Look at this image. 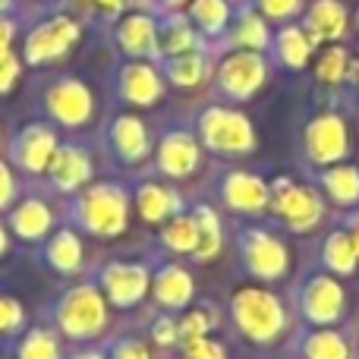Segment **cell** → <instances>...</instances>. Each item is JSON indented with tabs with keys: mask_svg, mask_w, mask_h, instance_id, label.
Returning a JSON list of instances; mask_svg holds the SVG:
<instances>
[{
	"mask_svg": "<svg viewBox=\"0 0 359 359\" xmlns=\"http://www.w3.org/2000/svg\"><path fill=\"white\" fill-rule=\"evenodd\" d=\"M230 312L233 322L249 341L255 344H271L274 337H280L287 325V312L280 306V299L274 293L262 290V287H243L230 299Z\"/></svg>",
	"mask_w": 359,
	"mask_h": 359,
	"instance_id": "obj_1",
	"label": "cell"
},
{
	"mask_svg": "<svg viewBox=\"0 0 359 359\" xmlns=\"http://www.w3.org/2000/svg\"><path fill=\"white\" fill-rule=\"evenodd\" d=\"M198 133H202V142L221 155H246L255 149L252 123L230 107H208L198 120Z\"/></svg>",
	"mask_w": 359,
	"mask_h": 359,
	"instance_id": "obj_2",
	"label": "cell"
},
{
	"mask_svg": "<svg viewBox=\"0 0 359 359\" xmlns=\"http://www.w3.org/2000/svg\"><path fill=\"white\" fill-rule=\"evenodd\" d=\"M271 208L280 221L297 233L312 230L325 215V205L309 186H297L293 180L278 177L271 186Z\"/></svg>",
	"mask_w": 359,
	"mask_h": 359,
	"instance_id": "obj_3",
	"label": "cell"
},
{
	"mask_svg": "<svg viewBox=\"0 0 359 359\" xmlns=\"http://www.w3.org/2000/svg\"><path fill=\"white\" fill-rule=\"evenodd\" d=\"M240 252H243V265L252 278L259 280H280L290 268V252L287 246L268 230H246L240 236Z\"/></svg>",
	"mask_w": 359,
	"mask_h": 359,
	"instance_id": "obj_4",
	"label": "cell"
},
{
	"mask_svg": "<svg viewBox=\"0 0 359 359\" xmlns=\"http://www.w3.org/2000/svg\"><path fill=\"white\" fill-rule=\"evenodd\" d=\"M57 322L69 337H92L104 328L107 322V306L95 287H76L63 297L60 309H57Z\"/></svg>",
	"mask_w": 359,
	"mask_h": 359,
	"instance_id": "obj_5",
	"label": "cell"
},
{
	"mask_svg": "<svg viewBox=\"0 0 359 359\" xmlns=\"http://www.w3.org/2000/svg\"><path fill=\"white\" fill-rule=\"evenodd\" d=\"M82 224L98 236H117L126 227V196L117 186H92L79 205Z\"/></svg>",
	"mask_w": 359,
	"mask_h": 359,
	"instance_id": "obj_6",
	"label": "cell"
},
{
	"mask_svg": "<svg viewBox=\"0 0 359 359\" xmlns=\"http://www.w3.org/2000/svg\"><path fill=\"white\" fill-rule=\"evenodd\" d=\"M347 309V293L331 274H312L299 290V312L312 325H334Z\"/></svg>",
	"mask_w": 359,
	"mask_h": 359,
	"instance_id": "obj_7",
	"label": "cell"
},
{
	"mask_svg": "<svg viewBox=\"0 0 359 359\" xmlns=\"http://www.w3.org/2000/svg\"><path fill=\"white\" fill-rule=\"evenodd\" d=\"M350 151V133L344 117L337 114H318L306 126V155L316 164H337Z\"/></svg>",
	"mask_w": 359,
	"mask_h": 359,
	"instance_id": "obj_8",
	"label": "cell"
},
{
	"mask_svg": "<svg viewBox=\"0 0 359 359\" xmlns=\"http://www.w3.org/2000/svg\"><path fill=\"white\" fill-rule=\"evenodd\" d=\"M265 76H268V63L259 50H236L217 69V82H221L224 95H230L236 101L252 98L262 88Z\"/></svg>",
	"mask_w": 359,
	"mask_h": 359,
	"instance_id": "obj_9",
	"label": "cell"
},
{
	"mask_svg": "<svg viewBox=\"0 0 359 359\" xmlns=\"http://www.w3.org/2000/svg\"><path fill=\"white\" fill-rule=\"evenodd\" d=\"M79 41V25L67 16H57L50 22L38 25L25 41V60L29 63H44V60H57L63 57L73 44Z\"/></svg>",
	"mask_w": 359,
	"mask_h": 359,
	"instance_id": "obj_10",
	"label": "cell"
},
{
	"mask_svg": "<svg viewBox=\"0 0 359 359\" xmlns=\"http://www.w3.org/2000/svg\"><path fill=\"white\" fill-rule=\"evenodd\" d=\"M347 22H350V16L341 0H316L303 16V29L309 35L312 48L316 44H334L337 38H344Z\"/></svg>",
	"mask_w": 359,
	"mask_h": 359,
	"instance_id": "obj_11",
	"label": "cell"
},
{
	"mask_svg": "<svg viewBox=\"0 0 359 359\" xmlns=\"http://www.w3.org/2000/svg\"><path fill=\"white\" fill-rule=\"evenodd\" d=\"M221 196L233 211H246V215H259L271 205V189L255 174H243V170L224 177Z\"/></svg>",
	"mask_w": 359,
	"mask_h": 359,
	"instance_id": "obj_12",
	"label": "cell"
},
{
	"mask_svg": "<svg viewBox=\"0 0 359 359\" xmlns=\"http://www.w3.org/2000/svg\"><path fill=\"white\" fill-rule=\"evenodd\" d=\"M48 107L60 123L82 126L92 117V95H88V88L82 82L67 79V82H57L48 92Z\"/></svg>",
	"mask_w": 359,
	"mask_h": 359,
	"instance_id": "obj_13",
	"label": "cell"
},
{
	"mask_svg": "<svg viewBox=\"0 0 359 359\" xmlns=\"http://www.w3.org/2000/svg\"><path fill=\"white\" fill-rule=\"evenodd\" d=\"M104 290L114 306H136L149 290V271L142 265H111L104 271Z\"/></svg>",
	"mask_w": 359,
	"mask_h": 359,
	"instance_id": "obj_14",
	"label": "cell"
},
{
	"mask_svg": "<svg viewBox=\"0 0 359 359\" xmlns=\"http://www.w3.org/2000/svg\"><path fill=\"white\" fill-rule=\"evenodd\" d=\"M120 95L136 107H151L164 95V82L149 63H130L120 69Z\"/></svg>",
	"mask_w": 359,
	"mask_h": 359,
	"instance_id": "obj_15",
	"label": "cell"
},
{
	"mask_svg": "<svg viewBox=\"0 0 359 359\" xmlns=\"http://www.w3.org/2000/svg\"><path fill=\"white\" fill-rule=\"evenodd\" d=\"M158 168L168 177H189L198 168V145L189 133H170L164 136L158 151Z\"/></svg>",
	"mask_w": 359,
	"mask_h": 359,
	"instance_id": "obj_16",
	"label": "cell"
},
{
	"mask_svg": "<svg viewBox=\"0 0 359 359\" xmlns=\"http://www.w3.org/2000/svg\"><path fill=\"white\" fill-rule=\"evenodd\" d=\"M54 155H57V139L44 126H29L16 142V161L32 174H41L44 168H50Z\"/></svg>",
	"mask_w": 359,
	"mask_h": 359,
	"instance_id": "obj_17",
	"label": "cell"
},
{
	"mask_svg": "<svg viewBox=\"0 0 359 359\" xmlns=\"http://www.w3.org/2000/svg\"><path fill=\"white\" fill-rule=\"evenodd\" d=\"M322 265L328 268L334 278H347V274L356 271L359 265V255H356V246L350 240L347 230H331L322 243Z\"/></svg>",
	"mask_w": 359,
	"mask_h": 359,
	"instance_id": "obj_18",
	"label": "cell"
},
{
	"mask_svg": "<svg viewBox=\"0 0 359 359\" xmlns=\"http://www.w3.org/2000/svg\"><path fill=\"white\" fill-rule=\"evenodd\" d=\"M117 44L133 57H145L155 50L158 44V29L149 16L136 13V16H126L117 29Z\"/></svg>",
	"mask_w": 359,
	"mask_h": 359,
	"instance_id": "obj_19",
	"label": "cell"
},
{
	"mask_svg": "<svg viewBox=\"0 0 359 359\" xmlns=\"http://www.w3.org/2000/svg\"><path fill=\"white\" fill-rule=\"evenodd\" d=\"M50 177L60 189H76L92 177V161L82 149H57L54 161H50Z\"/></svg>",
	"mask_w": 359,
	"mask_h": 359,
	"instance_id": "obj_20",
	"label": "cell"
},
{
	"mask_svg": "<svg viewBox=\"0 0 359 359\" xmlns=\"http://www.w3.org/2000/svg\"><path fill=\"white\" fill-rule=\"evenodd\" d=\"M192 293H196L192 278L180 265H168V268H161V271H158L155 297H158V303H161V306H168V309H183V306L192 299Z\"/></svg>",
	"mask_w": 359,
	"mask_h": 359,
	"instance_id": "obj_21",
	"label": "cell"
},
{
	"mask_svg": "<svg viewBox=\"0 0 359 359\" xmlns=\"http://www.w3.org/2000/svg\"><path fill=\"white\" fill-rule=\"evenodd\" d=\"M111 139H114V149L126 161H142L149 155V133H145L142 120H136V117H120L114 123Z\"/></svg>",
	"mask_w": 359,
	"mask_h": 359,
	"instance_id": "obj_22",
	"label": "cell"
},
{
	"mask_svg": "<svg viewBox=\"0 0 359 359\" xmlns=\"http://www.w3.org/2000/svg\"><path fill=\"white\" fill-rule=\"evenodd\" d=\"M274 50H278V60L290 69H303L312 57V41L306 35L303 25H284L274 38Z\"/></svg>",
	"mask_w": 359,
	"mask_h": 359,
	"instance_id": "obj_23",
	"label": "cell"
},
{
	"mask_svg": "<svg viewBox=\"0 0 359 359\" xmlns=\"http://www.w3.org/2000/svg\"><path fill=\"white\" fill-rule=\"evenodd\" d=\"M322 186L331 202L337 205H356L359 202V170L350 164H331L322 174Z\"/></svg>",
	"mask_w": 359,
	"mask_h": 359,
	"instance_id": "obj_24",
	"label": "cell"
},
{
	"mask_svg": "<svg viewBox=\"0 0 359 359\" xmlns=\"http://www.w3.org/2000/svg\"><path fill=\"white\" fill-rule=\"evenodd\" d=\"M192 221H196V230H198V243H196V259L198 262H208L217 255V249H221V221H217V215L208 208V205H198L196 211H192Z\"/></svg>",
	"mask_w": 359,
	"mask_h": 359,
	"instance_id": "obj_25",
	"label": "cell"
},
{
	"mask_svg": "<svg viewBox=\"0 0 359 359\" xmlns=\"http://www.w3.org/2000/svg\"><path fill=\"white\" fill-rule=\"evenodd\" d=\"M303 356L306 359H350L347 341H344L337 331H309V334L303 337Z\"/></svg>",
	"mask_w": 359,
	"mask_h": 359,
	"instance_id": "obj_26",
	"label": "cell"
},
{
	"mask_svg": "<svg viewBox=\"0 0 359 359\" xmlns=\"http://www.w3.org/2000/svg\"><path fill=\"white\" fill-rule=\"evenodd\" d=\"M13 227H16L19 236L25 240H38L50 230V211L48 205L41 202H22L16 211H13Z\"/></svg>",
	"mask_w": 359,
	"mask_h": 359,
	"instance_id": "obj_27",
	"label": "cell"
},
{
	"mask_svg": "<svg viewBox=\"0 0 359 359\" xmlns=\"http://www.w3.org/2000/svg\"><path fill=\"white\" fill-rule=\"evenodd\" d=\"M174 208H177V196H170L164 186L149 183V186L139 189V215H142L145 221L158 224V221H164Z\"/></svg>",
	"mask_w": 359,
	"mask_h": 359,
	"instance_id": "obj_28",
	"label": "cell"
},
{
	"mask_svg": "<svg viewBox=\"0 0 359 359\" xmlns=\"http://www.w3.org/2000/svg\"><path fill=\"white\" fill-rule=\"evenodd\" d=\"M189 16L205 35H217V32H224V25H227L230 10H227V0H192Z\"/></svg>",
	"mask_w": 359,
	"mask_h": 359,
	"instance_id": "obj_29",
	"label": "cell"
},
{
	"mask_svg": "<svg viewBox=\"0 0 359 359\" xmlns=\"http://www.w3.org/2000/svg\"><path fill=\"white\" fill-rule=\"evenodd\" d=\"M48 259L57 271H76L82 262V243L73 230H60V233L50 240V249H48Z\"/></svg>",
	"mask_w": 359,
	"mask_h": 359,
	"instance_id": "obj_30",
	"label": "cell"
},
{
	"mask_svg": "<svg viewBox=\"0 0 359 359\" xmlns=\"http://www.w3.org/2000/svg\"><path fill=\"white\" fill-rule=\"evenodd\" d=\"M233 41L240 44L243 50H265L268 44H271V35H268L265 19L255 16V13H246V16L236 22V29H233Z\"/></svg>",
	"mask_w": 359,
	"mask_h": 359,
	"instance_id": "obj_31",
	"label": "cell"
},
{
	"mask_svg": "<svg viewBox=\"0 0 359 359\" xmlns=\"http://www.w3.org/2000/svg\"><path fill=\"white\" fill-rule=\"evenodd\" d=\"M168 76L177 82V86L189 88V86H198L205 79V57L189 50V54H180V57H170L168 63Z\"/></svg>",
	"mask_w": 359,
	"mask_h": 359,
	"instance_id": "obj_32",
	"label": "cell"
},
{
	"mask_svg": "<svg viewBox=\"0 0 359 359\" xmlns=\"http://www.w3.org/2000/svg\"><path fill=\"white\" fill-rule=\"evenodd\" d=\"M196 48V35H192L189 22L186 19H170L168 29H164V38H161V50L170 57H180V54H189Z\"/></svg>",
	"mask_w": 359,
	"mask_h": 359,
	"instance_id": "obj_33",
	"label": "cell"
},
{
	"mask_svg": "<svg viewBox=\"0 0 359 359\" xmlns=\"http://www.w3.org/2000/svg\"><path fill=\"white\" fill-rule=\"evenodd\" d=\"M198 243V230L192 217H174V224H168L164 230V246L174 252H196Z\"/></svg>",
	"mask_w": 359,
	"mask_h": 359,
	"instance_id": "obj_34",
	"label": "cell"
},
{
	"mask_svg": "<svg viewBox=\"0 0 359 359\" xmlns=\"http://www.w3.org/2000/svg\"><path fill=\"white\" fill-rule=\"evenodd\" d=\"M316 73H318V79L322 82H341V79H347V73H350V54L344 48H328L322 57H318V63H316Z\"/></svg>",
	"mask_w": 359,
	"mask_h": 359,
	"instance_id": "obj_35",
	"label": "cell"
},
{
	"mask_svg": "<svg viewBox=\"0 0 359 359\" xmlns=\"http://www.w3.org/2000/svg\"><path fill=\"white\" fill-rule=\"evenodd\" d=\"M19 359H60V350H57V341L48 334V331H29L25 341L19 344Z\"/></svg>",
	"mask_w": 359,
	"mask_h": 359,
	"instance_id": "obj_36",
	"label": "cell"
},
{
	"mask_svg": "<svg viewBox=\"0 0 359 359\" xmlns=\"http://www.w3.org/2000/svg\"><path fill=\"white\" fill-rule=\"evenodd\" d=\"M211 325H215V312L208 309H196L180 322V337L183 341H196V337H208Z\"/></svg>",
	"mask_w": 359,
	"mask_h": 359,
	"instance_id": "obj_37",
	"label": "cell"
},
{
	"mask_svg": "<svg viewBox=\"0 0 359 359\" xmlns=\"http://www.w3.org/2000/svg\"><path fill=\"white\" fill-rule=\"evenodd\" d=\"M183 359H227L224 347L211 337H196V341H186V353Z\"/></svg>",
	"mask_w": 359,
	"mask_h": 359,
	"instance_id": "obj_38",
	"label": "cell"
},
{
	"mask_svg": "<svg viewBox=\"0 0 359 359\" xmlns=\"http://www.w3.org/2000/svg\"><path fill=\"white\" fill-rule=\"evenodd\" d=\"M255 4H259V10L265 13L268 19H290L299 13L303 0H255Z\"/></svg>",
	"mask_w": 359,
	"mask_h": 359,
	"instance_id": "obj_39",
	"label": "cell"
},
{
	"mask_svg": "<svg viewBox=\"0 0 359 359\" xmlns=\"http://www.w3.org/2000/svg\"><path fill=\"white\" fill-rule=\"evenodd\" d=\"M22 325V306L16 299L0 297V334H10Z\"/></svg>",
	"mask_w": 359,
	"mask_h": 359,
	"instance_id": "obj_40",
	"label": "cell"
},
{
	"mask_svg": "<svg viewBox=\"0 0 359 359\" xmlns=\"http://www.w3.org/2000/svg\"><path fill=\"white\" fill-rule=\"evenodd\" d=\"M16 73H19V60L13 54H4L0 57V92H10L13 82H16Z\"/></svg>",
	"mask_w": 359,
	"mask_h": 359,
	"instance_id": "obj_41",
	"label": "cell"
},
{
	"mask_svg": "<svg viewBox=\"0 0 359 359\" xmlns=\"http://www.w3.org/2000/svg\"><path fill=\"white\" fill-rule=\"evenodd\" d=\"M177 337H180V325H174V318H161V322L155 325V341L158 344L168 347V344H174Z\"/></svg>",
	"mask_w": 359,
	"mask_h": 359,
	"instance_id": "obj_42",
	"label": "cell"
},
{
	"mask_svg": "<svg viewBox=\"0 0 359 359\" xmlns=\"http://www.w3.org/2000/svg\"><path fill=\"white\" fill-rule=\"evenodd\" d=\"M114 359H149V350L139 341H123L117 350H114Z\"/></svg>",
	"mask_w": 359,
	"mask_h": 359,
	"instance_id": "obj_43",
	"label": "cell"
},
{
	"mask_svg": "<svg viewBox=\"0 0 359 359\" xmlns=\"http://www.w3.org/2000/svg\"><path fill=\"white\" fill-rule=\"evenodd\" d=\"M10 198H13V174L6 164H0V208L10 205Z\"/></svg>",
	"mask_w": 359,
	"mask_h": 359,
	"instance_id": "obj_44",
	"label": "cell"
},
{
	"mask_svg": "<svg viewBox=\"0 0 359 359\" xmlns=\"http://www.w3.org/2000/svg\"><path fill=\"white\" fill-rule=\"evenodd\" d=\"M10 41H13V25L6 19H0V57L10 54Z\"/></svg>",
	"mask_w": 359,
	"mask_h": 359,
	"instance_id": "obj_45",
	"label": "cell"
},
{
	"mask_svg": "<svg viewBox=\"0 0 359 359\" xmlns=\"http://www.w3.org/2000/svg\"><path fill=\"white\" fill-rule=\"evenodd\" d=\"M88 4L101 6V10H104V13H120L126 4H130V0H88Z\"/></svg>",
	"mask_w": 359,
	"mask_h": 359,
	"instance_id": "obj_46",
	"label": "cell"
},
{
	"mask_svg": "<svg viewBox=\"0 0 359 359\" xmlns=\"http://www.w3.org/2000/svg\"><path fill=\"white\" fill-rule=\"evenodd\" d=\"M347 233H350V240H353L356 255H359V211H356L353 217H350V224H347Z\"/></svg>",
	"mask_w": 359,
	"mask_h": 359,
	"instance_id": "obj_47",
	"label": "cell"
},
{
	"mask_svg": "<svg viewBox=\"0 0 359 359\" xmlns=\"http://www.w3.org/2000/svg\"><path fill=\"white\" fill-rule=\"evenodd\" d=\"M6 252V233H4V227H0V255Z\"/></svg>",
	"mask_w": 359,
	"mask_h": 359,
	"instance_id": "obj_48",
	"label": "cell"
},
{
	"mask_svg": "<svg viewBox=\"0 0 359 359\" xmlns=\"http://www.w3.org/2000/svg\"><path fill=\"white\" fill-rule=\"evenodd\" d=\"M76 359H101L98 353H82V356H76Z\"/></svg>",
	"mask_w": 359,
	"mask_h": 359,
	"instance_id": "obj_49",
	"label": "cell"
},
{
	"mask_svg": "<svg viewBox=\"0 0 359 359\" xmlns=\"http://www.w3.org/2000/svg\"><path fill=\"white\" fill-rule=\"evenodd\" d=\"M356 25H359V13H356Z\"/></svg>",
	"mask_w": 359,
	"mask_h": 359,
	"instance_id": "obj_50",
	"label": "cell"
},
{
	"mask_svg": "<svg viewBox=\"0 0 359 359\" xmlns=\"http://www.w3.org/2000/svg\"><path fill=\"white\" fill-rule=\"evenodd\" d=\"M356 359H359V347H356Z\"/></svg>",
	"mask_w": 359,
	"mask_h": 359,
	"instance_id": "obj_51",
	"label": "cell"
},
{
	"mask_svg": "<svg viewBox=\"0 0 359 359\" xmlns=\"http://www.w3.org/2000/svg\"><path fill=\"white\" fill-rule=\"evenodd\" d=\"M4 4H6V0H0V6H4Z\"/></svg>",
	"mask_w": 359,
	"mask_h": 359,
	"instance_id": "obj_52",
	"label": "cell"
}]
</instances>
